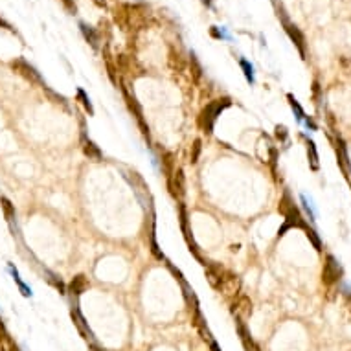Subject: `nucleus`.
<instances>
[{"label":"nucleus","mask_w":351,"mask_h":351,"mask_svg":"<svg viewBox=\"0 0 351 351\" xmlns=\"http://www.w3.org/2000/svg\"><path fill=\"white\" fill-rule=\"evenodd\" d=\"M145 10L144 6H133V4H121L114 10V19L116 22L123 29L133 28V26L142 24L145 20Z\"/></svg>","instance_id":"obj_1"},{"label":"nucleus","mask_w":351,"mask_h":351,"mask_svg":"<svg viewBox=\"0 0 351 351\" xmlns=\"http://www.w3.org/2000/svg\"><path fill=\"white\" fill-rule=\"evenodd\" d=\"M279 212L283 213L285 222H283V226L279 228L278 236H283L289 228H294V226H296V228H305V226H307L305 225V221L302 219V215H300L298 208L294 206V202H291L289 193H285L283 199L279 201Z\"/></svg>","instance_id":"obj_2"},{"label":"nucleus","mask_w":351,"mask_h":351,"mask_svg":"<svg viewBox=\"0 0 351 351\" xmlns=\"http://www.w3.org/2000/svg\"><path fill=\"white\" fill-rule=\"evenodd\" d=\"M232 101L230 100H219V101H213V103H210V105L202 111V116H201V125L202 129L206 131V133H212L213 131V123H215L217 116L221 114L222 109H226V107L230 105Z\"/></svg>","instance_id":"obj_3"},{"label":"nucleus","mask_w":351,"mask_h":351,"mask_svg":"<svg viewBox=\"0 0 351 351\" xmlns=\"http://www.w3.org/2000/svg\"><path fill=\"white\" fill-rule=\"evenodd\" d=\"M11 68H13L15 72L19 74V76H22L24 79H28V81L44 85L41 74H39L37 70H35V68L28 63V61H24V59H15V61H11Z\"/></svg>","instance_id":"obj_4"},{"label":"nucleus","mask_w":351,"mask_h":351,"mask_svg":"<svg viewBox=\"0 0 351 351\" xmlns=\"http://www.w3.org/2000/svg\"><path fill=\"white\" fill-rule=\"evenodd\" d=\"M324 283L333 285L337 283L338 279L342 278V267L333 256H327L326 258V265H324V272H322Z\"/></svg>","instance_id":"obj_5"},{"label":"nucleus","mask_w":351,"mask_h":351,"mask_svg":"<svg viewBox=\"0 0 351 351\" xmlns=\"http://www.w3.org/2000/svg\"><path fill=\"white\" fill-rule=\"evenodd\" d=\"M285 22V31L289 34V37H291V41H293L296 46H298V50H300V53H302L303 57H305V39H303V35H302V31H300L298 28L294 24H291L289 20H283Z\"/></svg>","instance_id":"obj_6"},{"label":"nucleus","mask_w":351,"mask_h":351,"mask_svg":"<svg viewBox=\"0 0 351 351\" xmlns=\"http://www.w3.org/2000/svg\"><path fill=\"white\" fill-rule=\"evenodd\" d=\"M169 186H171V192H173L175 197H178V199L184 197V193H186V184H184V173L180 169L173 173V177L169 180Z\"/></svg>","instance_id":"obj_7"},{"label":"nucleus","mask_w":351,"mask_h":351,"mask_svg":"<svg viewBox=\"0 0 351 351\" xmlns=\"http://www.w3.org/2000/svg\"><path fill=\"white\" fill-rule=\"evenodd\" d=\"M0 206H2V210H4V217L11 225V228H17V221H15V219H17V215H15V206L11 204L10 199L0 197Z\"/></svg>","instance_id":"obj_8"},{"label":"nucleus","mask_w":351,"mask_h":351,"mask_svg":"<svg viewBox=\"0 0 351 351\" xmlns=\"http://www.w3.org/2000/svg\"><path fill=\"white\" fill-rule=\"evenodd\" d=\"M337 153H338V162L346 171H349V158H347V151L344 147V142L342 140H337Z\"/></svg>","instance_id":"obj_9"},{"label":"nucleus","mask_w":351,"mask_h":351,"mask_svg":"<svg viewBox=\"0 0 351 351\" xmlns=\"http://www.w3.org/2000/svg\"><path fill=\"white\" fill-rule=\"evenodd\" d=\"M85 287H87V279H85V276H77V278L72 279V283H70V293L81 294L83 291H85Z\"/></svg>","instance_id":"obj_10"},{"label":"nucleus","mask_w":351,"mask_h":351,"mask_svg":"<svg viewBox=\"0 0 351 351\" xmlns=\"http://www.w3.org/2000/svg\"><path fill=\"white\" fill-rule=\"evenodd\" d=\"M10 270H11V276H13V279L17 281V285H19V289L22 291V294H24V296H31V289L26 287V283L22 281V279H20V276H19V272H17V269H13V267L10 265Z\"/></svg>","instance_id":"obj_11"},{"label":"nucleus","mask_w":351,"mask_h":351,"mask_svg":"<svg viewBox=\"0 0 351 351\" xmlns=\"http://www.w3.org/2000/svg\"><path fill=\"white\" fill-rule=\"evenodd\" d=\"M289 103H291V109L294 111V114H296V118H298V121H303L305 120V112H303V109L300 107V103L296 100H294L293 94H289Z\"/></svg>","instance_id":"obj_12"},{"label":"nucleus","mask_w":351,"mask_h":351,"mask_svg":"<svg viewBox=\"0 0 351 351\" xmlns=\"http://www.w3.org/2000/svg\"><path fill=\"white\" fill-rule=\"evenodd\" d=\"M303 230H305V234H307V237L311 239V243H313L314 248H316L318 252L322 250V241H320V237L316 236V232H314L313 228H309V226H305Z\"/></svg>","instance_id":"obj_13"},{"label":"nucleus","mask_w":351,"mask_h":351,"mask_svg":"<svg viewBox=\"0 0 351 351\" xmlns=\"http://www.w3.org/2000/svg\"><path fill=\"white\" fill-rule=\"evenodd\" d=\"M85 153H87L88 156H90V158H94V160L101 158V151L98 149V145L92 144V142H87V144H85Z\"/></svg>","instance_id":"obj_14"},{"label":"nucleus","mask_w":351,"mask_h":351,"mask_svg":"<svg viewBox=\"0 0 351 351\" xmlns=\"http://www.w3.org/2000/svg\"><path fill=\"white\" fill-rule=\"evenodd\" d=\"M81 31L85 34V37H87V41L92 44V46H98V35L94 29H90L87 24H81Z\"/></svg>","instance_id":"obj_15"},{"label":"nucleus","mask_w":351,"mask_h":351,"mask_svg":"<svg viewBox=\"0 0 351 351\" xmlns=\"http://www.w3.org/2000/svg\"><path fill=\"white\" fill-rule=\"evenodd\" d=\"M307 151H309V156H311L313 169H318V153H316V147H314L313 140H307Z\"/></svg>","instance_id":"obj_16"},{"label":"nucleus","mask_w":351,"mask_h":351,"mask_svg":"<svg viewBox=\"0 0 351 351\" xmlns=\"http://www.w3.org/2000/svg\"><path fill=\"white\" fill-rule=\"evenodd\" d=\"M239 63H241V67H243V70H245L246 79L250 83H254V68H252V65L248 63V61H245V59H241Z\"/></svg>","instance_id":"obj_17"},{"label":"nucleus","mask_w":351,"mask_h":351,"mask_svg":"<svg viewBox=\"0 0 351 351\" xmlns=\"http://www.w3.org/2000/svg\"><path fill=\"white\" fill-rule=\"evenodd\" d=\"M300 201H302V204H303V210H305V212H307L309 219H311V221H314V219H316V213H314L313 206H311V202L307 201V197H305V195H302V197H300Z\"/></svg>","instance_id":"obj_18"},{"label":"nucleus","mask_w":351,"mask_h":351,"mask_svg":"<svg viewBox=\"0 0 351 351\" xmlns=\"http://www.w3.org/2000/svg\"><path fill=\"white\" fill-rule=\"evenodd\" d=\"M77 96L81 98V103H83V107H85V109H87V111H88V114H94V109H92V103H90V100H88L87 94H85V90H81V88H79V90H77Z\"/></svg>","instance_id":"obj_19"},{"label":"nucleus","mask_w":351,"mask_h":351,"mask_svg":"<svg viewBox=\"0 0 351 351\" xmlns=\"http://www.w3.org/2000/svg\"><path fill=\"white\" fill-rule=\"evenodd\" d=\"M199 153H201V140H195V144H193V153H192V162L193 164L199 160Z\"/></svg>","instance_id":"obj_20"},{"label":"nucleus","mask_w":351,"mask_h":351,"mask_svg":"<svg viewBox=\"0 0 351 351\" xmlns=\"http://www.w3.org/2000/svg\"><path fill=\"white\" fill-rule=\"evenodd\" d=\"M8 351H20L19 346H17V344L11 340V338H10V342H8Z\"/></svg>","instance_id":"obj_21"},{"label":"nucleus","mask_w":351,"mask_h":351,"mask_svg":"<svg viewBox=\"0 0 351 351\" xmlns=\"http://www.w3.org/2000/svg\"><path fill=\"white\" fill-rule=\"evenodd\" d=\"M63 2H65V6H67L70 11H76V4H74V0H63Z\"/></svg>","instance_id":"obj_22"},{"label":"nucleus","mask_w":351,"mask_h":351,"mask_svg":"<svg viewBox=\"0 0 351 351\" xmlns=\"http://www.w3.org/2000/svg\"><path fill=\"white\" fill-rule=\"evenodd\" d=\"M0 26H2V28H6V29H10V31H13V28H11V26L8 24L4 19H0Z\"/></svg>","instance_id":"obj_23"},{"label":"nucleus","mask_w":351,"mask_h":351,"mask_svg":"<svg viewBox=\"0 0 351 351\" xmlns=\"http://www.w3.org/2000/svg\"><path fill=\"white\" fill-rule=\"evenodd\" d=\"M202 2H204V4H206V6H210V4H212V0H202Z\"/></svg>","instance_id":"obj_24"}]
</instances>
